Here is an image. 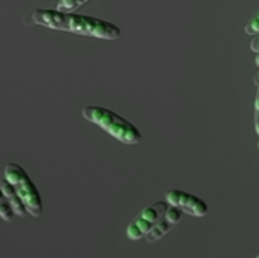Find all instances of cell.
I'll return each instance as SVG.
<instances>
[{
    "label": "cell",
    "instance_id": "cell-1",
    "mask_svg": "<svg viewBox=\"0 0 259 258\" xmlns=\"http://www.w3.org/2000/svg\"><path fill=\"white\" fill-rule=\"evenodd\" d=\"M33 25L52 30L73 33L82 37L103 40H116L120 38L121 29L114 23L91 15L65 13L55 9H35L28 17Z\"/></svg>",
    "mask_w": 259,
    "mask_h": 258
},
{
    "label": "cell",
    "instance_id": "cell-2",
    "mask_svg": "<svg viewBox=\"0 0 259 258\" xmlns=\"http://www.w3.org/2000/svg\"><path fill=\"white\" fill-rule=\"evenodd\" d=\"M81 114L83 119L98 125L120 143L133 146L142 141L141 131L132 121L111 109L100 105H88L82 109Z\"/></svg>",
    "mask_w": 259,
    "mask_h": 258
},
{
    "label": "cell",
    "instance_id": "cell-3",
    "mask_svg": "<svg viewBox=\"0 0 259 258\" xmlns=\"http://www.w3.org/2000/svg\"><path fill=\"white\" fill-rule=\"evenodd\" d=\"M4 179L13 185L29 215L39 218L43 214L42 196L27 171L18 163H7L4 167Z\"/></svg>",
    "mask_w": 259,
    "mask_h": 258
},
{
    "label": "cell",
    "instance_id": "cell-4",
    "mask_svg": "<svg viewBox=\"0 0 259 258\" xmlns=\"http://www.w3.org/2000/svg\"><path fill=\"white\" fill-rule=\"evenodd\" d=\"M164 199L172 206H177L186 214L196 218H202L209 212V206L201 197L180 189L168 190Z\"/></svg>",
    "mask_w": 259,
    "mask_h": 258
},
{
    "label": "cell",
    "instance_id": "cell-5",
    "mask_svg": "<svg viewBox=\"0 0 259 258\" xmlns=\"http://www.w3.org/2000/svg\"><path fill=\"white\" fill-rule=\"evenodd\" d=\"M0 190H2L3 196H4L5 199L10 202V205H12L15 215L23 218V217H25V215L29 214L27 210V207H25L24 202L22 201V199L19 197L18 192L15 191V189L13 187V185L9 184V182H8L5 179L3 180L2 184H0Z\"/></svg>",
    "mask_w": 259,
    "mask_h": 258
},
{
    "label": "cell",
    "instance_id": "cell-6",
    "mask_svg": "<svg viewBox=\"0 0 259 258\" xmlns=\"http://www.w3.org/2000/svg\"><path fill=\"white\" fill-rule=\"evenodd\" d=\"M154 224L142 215L138 214V217L128 225L126 228V237L131 240H139L142 238H146L152 230Z\"/></svg>",
    "mask_w": 259,
    "mask_h": 258
},
{
    "label": "cell",
    "instance_id": "cell-7",
    "mask_svg": "<svg viewBox=\"0 0 259 258\" xmlns=\"http://www.w3.org/2000/svg\"><path fill=\"white\" fill-rule=\"evenodd\" d=\"M174 227L175 225L172 224V223H169L163 215V217H162L161 219H159L158 222L154 224V227L152 228V230L149 232V234L146 237V240L148 243L157 242V240L161 239L162 237H164V235H166L167 233H168Z\"/></svg>",
    "mask_w": 259,
    "mask_h": 258
},
{
    "label": "cell",
    "instance_id": "cell-8",
    "mask_svg": "<svg viewBox=\"0 0 259 258\" xmlns=\"http://www.w3.org/2000/svg\"><path fill=\"white\" fill-rule=\"evenodd\" d=\"M90 0H57L56 9L65 13H75L78 8L85 5Z\"/></svg>",
    "mask_w": 259,
    "mask_h": 258
},
{
    "label": "cell",
    "instance_id": "cell-9",
    "mask_svg": "<svg viewBox=\"0 0 259 258\" xmlns=\"http://www.w3.org/2000/svg\"><path fill=\"white\" fill-rule=\"evenodd\" d=\"M14 215L15 212L14 210H13L10 202L8 201L4 196H2V201H0V217H2V219L4 220V222L10 223L14 219Z\"/></svg>",
    "mask_w": 259,
    "mask_h": 258
},
{
    "label": "cell",
    "instance_id": "cell-10",
    "mask_svg": "<svg viewBox=\"0 0 259 258\" xmlns=\"http://www.w3.org/2000/svg\"><path fill=\"white\" fill-rule=\"evenodd\" d=\"M185 212L182 211L180 207L177 206H172V205H169V207L167 209L166 214H164V218H166L167 220H168L169 223H172L174 225L179 224L180 220L182 219V215H184Z\"/></svg>",
    "mask_w": 259,
    "mask_h": 258
},
{
    "label": "cell",
    "instance_id": "cell-11",
    "mask_svg": "<svg viewBox=\"0 0 259 258\" xmlns=\"http://www.w3.org/2000/svg\"><path fill=\"white\" fill-rule=\"evenodd\" d=\"M244 32L247 33L248 35H252V37L259 34V12L249 20V23L245 25Z\"/></svg>",
    "mask_w": 259,
    "mask_h": 258
},
{
    "label": "cell",
    "instance_id": "cell-12",
    "mask_svg": "<svg viewBox=\"0 0 259 258\" xmlns=\"http://www.w3.org/2000/svg\"><path fill=\"white\" fill-rule=\"evenodd\" d=\"M254 126H255V132L259 136V86H258V91H257V96H255V101H254Z\"/></svg>",
    "mask_w": 259,
    "mask_h": 258
},
{
    "label": "cell",
    "instance_id": "cell-13",
    "mask_svg": "<svg viewBox=\"0 0 259 258\" xmlns=\"http://www.w3.org/2000/svg\"><path fill=\"white\" fill-rule=\"evenodd\" d=\"M249 47H250V50H252L254 53H258L259 52V34L254 35V37H253V39L250 40Z\"/></svg>",
    "mask_w": 259,
    "mask_h": 258
},
{
    "label": "cell",
    "instance_id": "cell-14",
    "mask_svg": "<svg viewBox=\"0 0 259 258\" xmlns=\"http://www.w3.org/2000/svg\"><path fill=\"white\" fill-rule=\"evenodd\" d=\"M254 63H255V66H257V67L259 68V52L258 53H255V58H254Z\"/></svg>",
    "mask_w": 259,
    "mask_h": 258
},
{
    "label": "cell",
    "instance_id": "cell-15",
    "mask_svg": "<svg viewBox=\"0 0 259 258\" xmlns=\"http://www.w3.org/2000/svg\"><path fill=\"white\" fill-rule=\"evenodd\" d=\"M254 83L257 86H259V71H258V73L255 75V77H254Z\"/></svg>",
    "mask_w": 259,
    "mask_h": 258
},
{
    "label": "cell",
    "instance_id": "cell-16",
    "mask_svg": "<svg viewBox=\"0 0 259 258\" xmlns=\"http://www.w3.org/2000/svg\"><path fill=\"white\" fill-rule=\"evenodd\" d=\"M255 258H259V254H258V255H257V257H255Z\"/></svg>",
    "mask_w": 259,
    "mask_h": 258
},
{
    "label": "cell",
    "instance_id": "cell-17",
    "mask_svg": "<svg viewBox=\"0 0 259 258\" xmlns=\"http://www.w3.org/2000/svg\"><path fill=\"white\" fill-rule=\"evenodd\" d=\"M258 148H259V142H258Z\"/></svg>",
    "mask_w": 259,
    "mask_h": 258
}]
</instances>
